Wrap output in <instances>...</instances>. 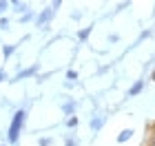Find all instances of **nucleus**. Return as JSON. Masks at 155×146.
Returning <instances> with one entry per match:
<instances>
[{
  "mask_svg": "<svg viewBox=\"0 0 155 146\" xmlns=\"http://www.w3.org/2000/svg\"><path fill=\"white\" fill-rule=\"evenodd\" d=\"M104 124H107V115H102V113H93V117L89 120V128L93 131V133H100V131L104 128Z\"/></svg>",
  "mask_w": 155,
  "mask_h": 146,
  "instance_id": "nucleus-4",
  "label": "nucleus"
},
{
  "mask_svg": "<svg viewBox=\"0 0 155 146\" xmlns=\"http://www.w3.org/2000/svg\"><path fill=\"white\" fill-rule=\"evenodd\" d=\"M144 84H146L144 80H135V82H133V86L126 91V97H135V95H140V93L144 91Z\"/></svg>",
  "mask_w": 155,
  "mask_h": 146,
  "instance_id": "nucleus-7",
  "label": "nucleus"
},
{
  "mask_svg": "<svg viewBox=\"0 0 155 146\" xmlns=\"http://www.w3.org/2000/svg\"><path fill=\"white\" fill-rule=\"evenodd\" d=\"M53 16H55V11L51 9V7H45V9H40V11H38L36 22H33V24H36L40 31H45V33H47L49 29H51V20H53Z\"/></svg>",
  "mask_w": 155,
  "mask_h": 146,
  "instance_id": "nucleus-2",
  "label": "nucleus"
},
{
  "mask_svg": "<svg viewBox=\"0 0 155 146\" xmlns=\"http://www.w3.org/2000/svg\"><path fill=\"white\" fill-rule=\"evenodd\" d=\"M107 42H109V44H117V42H120V33H109V36H107Z\"/></svg>",
  "mask_w": 155,
  "mask_h": 146,
  "instance_id": "nucleus-17",
  "label": "nucleus"
},
{
  "mask_svg": "<svg viewBox=\"0 0 155 146\" xmlns=\"http://www.w3.org/2000/svg\"><path fill=\"white\" fill-rule=\"evenodd\" d=\"M75 84H78V82H69V80H67V82H64V86H67V89H73V86H75Z\"/></svg>",
  "mask_w": 155,
  "mask_h": 146,
  "instance_id": "nucleus-25",
  "label": "nucleus"
},
{
  "mask_svg": "<svg viewBox=\"0 0 155 146\" xmlns=\"http://www.w3.org/2000/svg\"><path fill=\"white\" fill-rule=\"evenodd\" d=\"M60 111H62V115H67V117L75 115V111H78V100H75V97H69V100H64V102L60 104Z\"/></svg>",
  "mask_w": 155,
  "mask_h": 146,
  "instance_id": "nucleus-5",
  "label": "nucleus"
},
{
  "mask_svg": "<svg viewBox=\"0 0 155 146\" xmlns=\"http://www.w3.org/2000/svg\"><path fill=\"white\" fill-rule=\"evenodd\" d=\"M133 135H135V131H133V128H122V131H120V135L115 137V140H117V144H124V142H129Z\"/></svg>",
  "mask_w": 155,
  "mask_h": 146,
  "instance_id": "nucleus-8",
  "label": "nucleus"
},
{
  "mask_svg": "<svg viewBox=\"0 0 155 146\" xmlns=\"http://www.w3.org/2000/svg\"><path fill=\"white\" fill-rule=\"evenodd\" d=\"M27 115H29L27 106H20V109H16V113L11 115L9 128H7V142H9V146L18 144L20 135H22V131H25V126H27Z\"/></svg>",
  "mask_w": 155,
  "mask_h": 146,
  "instance_id": "nucleus-1",
  "label": "nucleus"
},
{
  "mask_svg": "<svg viewBox=\"0 0 155 146\" xmlns=\"http://www.w3.org/2000/svg\"><path fill=\"white\" fill-rule=\"evenodd\" d=\"M9 9H11V2H9V0H0V18H2Z\"/></svg>",
  "mask_w": 155,
  "mask_h": 146,
  "instance_id": "nucleus-15",
  "label": "nucleus"
},
{
  "mask_svg": "<svg viewBox=\"0 0 155 146\" xmlns=\"http://www.w3.org/2000/svg\"><path fill=\"white\" fill-rule=\"evenodd\" d=\"M91 31H93V27H84V29H80L75 33V38H78V42H87L89 36H91Z\"/></svg>",
  "mask_w": 155,
  "mask_h": 146,
  "instance_id": "nucleus-9",
  "label": "nucleus"
},
{
  "mask_svg": "<svg viewBox=\"0 0 155 146\" xmlns=\"http://www.w3.org/2000/svg\"><path fill=\"white\" fill-rule=\"evenodd\" d=\"M9 2H11V9L16 13H20V16L27 13V11H31V5L29 2H20V0H9Z\"/></svg>",
  "mask_w": 155,
  "mask_h": 146,
  "instance_id": "nucleus-6",
  "label": "nucleus"
},
{
  "mask_svg": "<svg viewBox=\"0 0 155 146\" xmlns=\"http://www.w3.org/2000/svg\"><path fill=\"white\" fill-rule=\"evenodd\" d=\"M151 80H153V82H155V71H153V73H151Z\"/></svg>",
  "mask_w": 155,
  "mask_h": 146,
  "instance_id": "nucleus-26",
  "label": "nucleus"
},
{
  "mask_svg": "<svg viewBox=\"0 0 155 146\" xmlns=\"http://www.w3.org/2000/svg\"><path fill=\"white\" fill-rule=\"evenodd\" d=\"M7 80V71H5V69H0V82H5Z\"/></svg>",
  "mask_w": 155,
  "mask_h": 146,
  "instance_id": "nucleus-24",
  "label": "nucleus"
},
{
  "mask_svg": "<svg viewBox=\"0 0 155 146\" xmlns=\"http://www.w3.org/2000/svg\"><path fill=\"white\" fill-rule=\"evenodd\" d=\"M53 144V137H40L38 140V146H51Z\"/></svg>",
  "mask_w": 155,
  "mask_h": 146,
  "instance_id": "nucleus-19",
  "label": "nucleus"
},
{
  "mask_svg": "<svg viewBox=\"0 0 155 146\" xmlns=\"http://www.w3.org/2000/svg\"><path fill=\"white\" fill-rule=\"evenodd\" d=\"M64 146H80V137H75L73 133L64 135Z\"/></svg>",
  "mask_w": 155,
  "mask_h": 146,
  "instance_id": "nucleus-12",
  "label": "nucleus"
},
{
  "mask_svg": "<svg viewBox=\"0 0 155 146\" xmlns=\"http://www.w3.org/2000/svg\"><path fill=\"white\" fill-rule=\"evenodd\" d=\"M49 7H51V9H53V11H58V9H60V7H62V0H53V2H51V5H49Z\"/></svg>",
  "mask_w": 155,
  "mask_h": 146,
  "instance_id": "nucleus-20",
  "label": "nucleus"
},
{
  "mask_svg": "<svg viewBox=\"0 0 155 146\" xmlns=\"http://www.w3.org/2000/svg\"><path fill=\"white\" fill-rule=\"evenodd\" d=\"M49 75H51V73H42V75H36V82H45V80L49 78Z\"/></svg>",
  "mask_w": 155,
  "mask_h": 146,
  "instance_id": "nucleus-22",
  "label": "nucleus"
},
{
  "mask_svg": "<svg viewBox=\"0 0 155 146\" xmlns=\"http://www.w3.org/2000/svg\"><path fill=\"white\" fill-rule=\"evenodd\" d=\"M126 7H131V2H120V5L115 7V11H122V9H126Z\"/></svg>",
  "mask_w": 155,
  "mask_h": 146,
  "instance_id": "nucleus-21",
  "label": "nucleus"
},
{
  "mask_svg": "<svg viewBox=\"0 0 155 146\" xmlns=\"http://www.w3.org/2000/svg\"><path fill=\"white\" fill-rule=\"evenodd\" d=\"M67 80L69 82H78V71H75V69H69V71H67Z\"/></svg>",
  "mask_w": 155,
  "mask_h": 146,
  "instance_id": "nucleus-18",
  "label": "nucleus"
},
{
  "mask_svg": "<svg viewBox=\"0 0 155 146\" xmlns=\"http://www.w3.org/2000/svg\"><path fill=\"white\" fill-rule=\"evenodd\" d=\"M40 71V64H31V67H27V69H20V71L13 75V78L9 82H20V80H29V78H36Z\"/></svg>",
  "mask_w": 155,
  "mask_h": 146,
  "instance_id": "nucleus-3",
  "label": "nucleus"
},
{
  "mask_svg": "<svg viewBox=\"0 0 155 146\" xmlns=\"http://www.w3.org/2000/svg\"><path fill=\"white\" fill-rule=\"evenodd\" d=\"M36 16H38V11H27V13H22L18 20H20V24H27V22H36Z\"/></svg>",
  "mask_w": 155,
  "mask_h": 146,
  "instance_id": "nucleus-10",
  "label": "nucleus"
},
{
  "mask_svg": "<svg viewBox=\"0 0 155 146\" xmlns=\"http://www.w3.org/2000/svg\"><path fill=\"white\" fill-rule=\"evenodd\" d=\"M78 124H80V117H78V115H71V117H67V120H64V126L67 128H75Z\"/></svg>",
  "mask_w": 155,
  "mask_h": 146,
  "instance_id": "nucleus-14",
  "label": "nucleus"
},
{
  "mask_svg": "<svg viewBox=\"0 0 155 146\" xmlns=\"http://www.w3.org/2000/svg\"><path fill=\"white\" fill-rule=\"evenodd\" d=\"M16 49L18 44H2V55H5V60H9L13 53H16Z\"/></svg>",
  "mask_w": 155,
  "mask_h": 146,
  "instance_id": "nucleus-11",
  "label": "nucleus"
},
{
  "mask_svg": "<svg viewBox=\"0 0 155 146\" xmlns=\"http://www.w3.org/2000/svg\"><path fill=\"white\" fill-rule=\"evenodd\" d=\"M149 38H153V31H151V29H144V31H142V33H140V36H137V40H135V44H133V47L142 44L144 40H149Z\"/></svg>",
  "mask_w": 155,
  "mask_h": 146,
  "instance_id": "nucleus-13",
  "label": "nucleus"
},
{
  "mask_svg": "<svg viewBox=\"0 0 155 146\" xmlns=\"http://www.w3.org/2000/svg\"><path fill=\"white\" fill-rule=\"evenodd\" d=\"M9 27H11V20L7 16H2L0 18V31H9Z\"/></svg>",
  "mask_w": 155,
  "mask_h": 146,
  "instance_id": "nucleus-16",
  "label": "nucleus"
},
{
  "mask_svg": "<svg viewBox=\"0 0 155 146\" xmlns=\"http://www.w3.org/2000/svg\"><path fill=\"white\" fill-rule=\"evenodd\" d=\"M0 146H9V144H0Z\"/></svg>",
  "mask_w": 155,
  "mask_h": 146,
  "instance_id": "nucleus-27",
  "label": "nucleus"
},
{
  "mask_svg": "<svg viewBox=\"0 0 155 146\" xmlns=\"http://www.w3.org/2000/svg\"><path fill=\"white\" fill-rule=\"evenodd\" d=\"M82 18V11H71V20H80Z\"/></svg>",
  "mask_w": 155,
  "mask_h": 146,
  "instance_id": "nucleus-23",
  "label": "nucleus"
}]
</instances>
